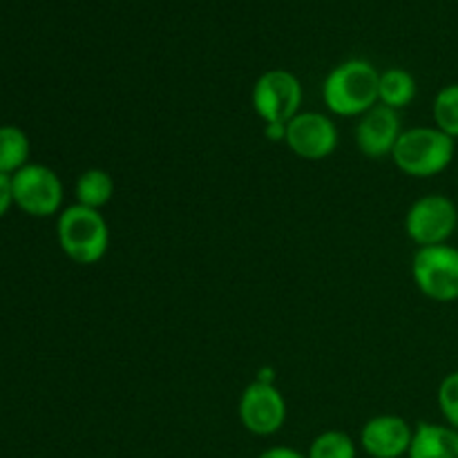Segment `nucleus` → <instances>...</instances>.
I'll return each mask as SVG.
<instances>
[{"label": "nucleus", "instance_id": "9b49d317", "mask_svg": "<svg viewBox=\"0 0 458 458\" xmlns=\"http://www.w3.org/2000/svg\"><path fill=\"white\" fill-rule=\"evenodd\" d=\"M414 428L403 416L380 414L360 429V447L371 458H403L410 454Z\"/></svg>", "mask_w": 458, "mask_h": 458}, {"label": "nucleus", "instance_id": "f8f14e48", "mask_svg": "<svg viewBox=\"0 0 458 458\" xmlns=\"http://www.w3.org/2000/svg\"><path fill=\"white\" fill-rule=\"evenodd\" d=\"M407 458H458V429L441 423H419Z\"/></svg>", "mask_w": 458, "mask_h": 458}, {"label": "nucleus", "instance_id": "6e6552de", "mask_svg": "<svg viewBox=\"0 0 458 458\" xmlns=\"http://www.w3.org/2000/svg\"><path fill=\"white\" fill-rule=\"evenodd\" d=\"M286 401L273 383L255 380L242 392L237 416L242 428L253 437H273L286 423Z\"/></svg>", "mask_w": 458, "mask_h": 458}, {"label": "nucleus", "instance_id": "7ed1b4c3", "mask_svg": "<svg viewBox=\"0 0 458 458\" xmlns=\"http://www.w3.org/2000/svg\"><path fill=\"white\" fill-rule=\"evenodd\" d=\"M56 240L65 258L81 267H92L110 249V226L101 210L72 204L58 215Z\"/></svg>", "mask_w": 458, "mask_h": 458}, {"label": "nucleus", "instance_id": "423d86ee", "mask_svg": "<svg viewBox=\"0 0 458 458\" xmlns=\"http://www.w3.org/2000/svg\"><path fill=\"white\" fill-rule=\"evenodd\" d=\"M302 83L289 70H267L250 89V103L264 125L289 123L302 112Z\"/></svg>", "mask_w": 458, "mask_h": 458}, {"label": "nucleus", "instance_id": "dca6fc26", "mask_svg": "<svg viewBox=\"0 0 458 458\" xmlns=\"http://www.w3.org/2000/svg\"><path fill=\"white\" fill-rule=\"evenodd\" d=\"M356 441L347 432L340 429H327L318 434L307 450V458H356Z\"/></svg>", "mask_w": 458, "mask_h": 458}, {"label": "nucleus", "instance_id": "6ab92c4d", "mask_svg": "<svg viewBox=\"0 0 458 458\" xmlns=\"http://www.w3.org/2000/svg\"><path fill=\"white\" fill-rule=\"evenodd\" d=\"M13 206V197H12V177L0 173V219L9 213V208Z\"/></svg>", "mask_w": 458, "mask_h": 458}, {"label": "nucleus", "instance_id": "20e7f679", "mask_svg": "<svg viewBox=\"0 0 458 458\" xmlns=\"http://www.w3.org/2000/svg\"><path fill=\"white\" fill-rule=\"evenodd\" d=\"M411 277L425 298L434 302H458V249L452 244L416 249Z\"/></svg>", "mask_w": 458, "mask_h": 458}, {"label": "nucleus", "instance_id": "0eeeda50", "mask_svg": "<svg viewBox=\"0 0 458 458\" xmlns=\"http://www.w3.org/2000/svg\"><path fill=\"white\" fill-rule=\"evenodd\" d=\"M458 228V208L441 192H432L410 206L405 215V233L419 249L450 244Z\"/></svg>", "mask_w": 458, "mask_h": 458}, {"label": "nucleus", "instance_id": "f03ea898", "mask_svg": "<svg viewBox=\"0 0 458 458\" xmlns=\"http://www.w3.org/2000/svg\"><path fill=\"white\" fill-rule=\"evenodd\" d=\"M456 155V141L434 125L403 130L392 161L403 174L414 179H429L445 173Z\"/></svg>", "mask_w": 458, "mask_h": 458}, {"label": "nucleus", "instance_id": "f257e3e1", "mask_svg": "<svg viewBox=\"0 0 458 458\" xmlns=\"http://www.w3.org/2000/svg\"><path fill=\"white\" fill-rule=\"evenodd\" d=\"M378 79L380 72L369 61H344L327 74L322 83V101L335 116H362L367 110L378 106Z\"/></svg>", "mask_w": 458, "mask_h": 458}, {"label": "nucleus", "instance_id": "1a4fd4ad", "mask_svg": "<svg viewBox=\"0 0 458 458\" xmlns=\"http://www.w3.org/2000/svg\"><path fill=\"white\" fill-rule=\"evenodd\" d=\"M340 134L334 121L320 112H300L286 123L284 143L295 157L322 161L338 148Z\"/></svg>", "mask_w": 458, "mask_h": 458}, {"label": "nucleus", "instance_id": "4468645a", "mask_svg": "<svg viewBox=\"0 0 458 458\" xmlns=\"http://www.w3.org/2000/svg\"><path fill=\"white\" fill-rule=\"evenodd\" d=\"M31 143L30 137L18 125H0V173L12 177L30 164Z\"/></svg>", "mask_w": 458, "mask_h": 458}, {"label": "nucleus", "instance_id": "a211bd4d", "mask_svg": "<svg viewBox=\"0 0 458 458\" xmlns=\"http://www.w3.org/2000/svg\"><path fill=\"white\" fill-rule=\"evenodd\" d=\"M438 410H441L445 425L458 429V371H452L441 380L437 392Z\"/></svg>", "mask_w": 458, "mask_h": 458}, {"label": "nucleus", "instance_id": "2eb2a0df", "mask_svg": "<svg viewBox=\"0 0 458 458\" xmlns=\"http://www.w3.org/2000/svg\"><path fill=\"white\" fill-rule=\"evenodd\" d=\"M76 204L88 206V208L101 210L103 206H107L114 197V179L110 177V173L101 168H89L85 173L79 174L74 186Z\"/></svg>", "mask_w": 458, "mask_h": 458}, {"label": "nucleus", "instance_id": "39448f33", "mask_svg": "<svg viewBox=\"0 0 458 458\" xmlns=\"http://www.w3.org/2000/svg\"><path fill=\"white\" fill-rule=\"evenodd\" d=\"M13 206L30 217H54L63 210V182L49 165L27 164L12 174Z\"/></svg>", "mask_w": 458, "mask_h": 458}, {"label": "nucleus", "instance_id": "f3484780", "mask_svg": "<svg viewBox=\"0 0 458 458\" xmlns=\"http://www.w3.org/2000/svg\"><path fill=\"white\" fill-rule=\"evenodd\" d=\"M434 128L445 132L456 141L458 139V83H450L438 89L432 103Z\"/></svg>", "mask_w": 458, "mask_h": 458}, {"label": "nucleus", "instance_id": "aec40b11", "mask_svg": "<svg viewBox=\"0 0 458 458\" xmlns=\"http://www.w3.org/2000/svg\"><path fill=\"white\" fill-rule=\"evenodd\" d=\"M258 458H307V454L298 452L295 447L276 445V447H268V450H264L262 454H258Z\"/></svg>", "mask_w": 458, "mask_h": 458}, {"label": "nucleus", "instance_id": "9d476101", "mask_svg": "<svg viewBox=\"0 0 458 458\" xmlns=\"http://www.w3.org/2000/svg\"><path fill=\"white\" fill-rule=\"evenodd\" d=\"M356 146L367 159H385L392 157L398 137L403 134L401 116L396 110L387 106H374L365 114L358 116Z\"/></svg>", "mask_w": 458, "mask_h": 458}, {"label": "nucleus", "instance_id": "ddd939ff", "mask_svg": "<svg viewBox=\"0 0 458 458\" xmlns=\"http://www.w3.org/2000/svg\"><path fill=\"white\" fill-rule=\"evenodd\" d=\"M416 79L403 67H389L380 72L378 79V103L392 110H403L416 98Z\"/></svg>", "mask_w": 458, "mask_h": 458}]
</instances>
